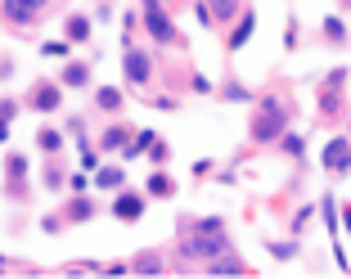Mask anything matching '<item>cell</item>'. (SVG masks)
Masks as SVG:
<instances>
[{
    "mask_svg": "<svg viewBox=\"0 0 351 279\" xmlns=\"http://www.w3.org/2000/svg\"><path fill=\"white\" fill-rule=\"evenodd\" d=\"M131 135H135V126H131V122H122V117H113V122H108L99 135H95V145H99V154H104V158H117V154L126 149V140H131Z\"/></svg>",
    "mask_w": 351,
    "mask_h": 279,
    "instance_id": "cell-12",
    "label": "cell"
},
{
    "mask_svg": "<svg viewBox=\"0 0 351 279\" xmlns=\"http://www.w3.org/2000/svg\"><path fill=\"white\" fill-rule=\"evenodd\" d=\"M320 45H324V50H347V45H351V32H347V14H338V10H333L329 19L320 23Z\"/></svg>",
    "mask_w": 351,
    "mask_h": 279,
    "instance_id": "cell-16",
    "label": "cell"
},
{
    "mask_svg": "<svg viewBox=\"0 0 351 279\" xmlns=\"http://www.w3.org/2000/svg\"><path fill=\"white\" fill-rule=\"evenodd\" d=\"M212 171H217V162H212V158H198V162H194V180H207Z\"/></svg>",
    "mask_w": 351,
    "mask_h": 279,
    "instance_id": "cell-42",
    "label": "cell"
},
{
    "mask_svg": "<svg viewBox=\"0 0 351 279\" xmlns=\"http://www.w3.org/2000/svg\"><path fill=\"white\" fill-rule=\"evenodd\" d=\"M122 185H131V180H126V162H108V158H99V167L90 171V189H95V194H117Z\"/></svg>",
    "mask_w": 351,
    "mask_h": 279,
    "instance_id": "cell-11",
    "label": "cell"
},
{
    "mask_svg": "<svg viewBox=\"0 0 351 279\" xmlns=\"http://www.w3.org/2000/svg\"><path fill=\"white\" fill-rule=\"evenodd\" d=\"M0 194H5V203H14V207H27V203H32V176H5Z\"/></svg>",
    "mask_w": 351,
    "mask_h": 279,
    "instance_id": "cell-24",
    "label": "cell"
},
{
    "mask_svg": "<svg viewBox=\"0 0 351 279\" xmlns=\"http://www.w3.org/2000/svg\"><path fill=\"white\" fill-rule=\"evenodd\" d=\"M41 189L45 194H63V189H68V162H63V154H54V158L41 162Z\"/></svg>",
    "mask_w": 351,
    "mask_h": 279,
    "instance_id": "cell-21",
    "label": "cell"
},
{
    "mask_svg": "<svg viewBox=\"0 0 351 279\" xmlns=\"http://www.w3.org/2000/svg\"><path fill=\"white\" fill-rule=\"evenodd\" d=\"M212 180L217 185H239V171H212Z\"/></svg>",
    "mask_w": 351,
    "mask_h": 279,
    "instance_id": "cell-44",
    "label": "cell"
},
{
    "mask_svg": "<svg viewBox=\"0 0 351 279\" xmlns=\"http://www.w3.org/2000/svg\"><path fill=\"white\" fill-rule=\"evenodd\" d=\"M0 270H10V257H5V252H0Z\"/></svg>",
    "mask_w": 351,
    "mask_h": 279,
    "instance_id": "cell-48",
    "label": "cell"
},
{
    "mask_svg": "<svg viewBox=\"0 0 351 279\" xmlns=\"http://www.w3.org/2000/svg\"><path fill=\"white\" fill-rule=\"evenodd\" d=\"M302 32H298V14H289V27H284V50H298Z\"/></svg>",
    "mask_w": 351,
    "mask_h": 279,
    "instance_id": "cell-38",
    "label": "cell"
},
{
    "mask_svg": "<svg viewBox=\"0 0 351 279\" xmlns=\"http://www.w3.org/2000/svg\"><path fill=\"white\" fill-rule=\"evenodd\" d=\"M203 270H207V275H252L248 257H239L234 248H226V252H217L212 261H203Z\"/></svg>",
    "mask_w": 351,
    "mask_h": 279,
    "instance_id": "cell-20",
    "label": "cell"
},
{
    "mask_svg": "<svg viewBox=\"0 0 351 279\" xmlns=\"http://www.w3.org/2000/svg\"><path fill=\"white\" fill-rule=\"evenodd\" d=\"M342 230H347V234H351V203L342 207Z\"/></svg>",
    "mask_w": 351,
    "mask_h": 279,
    "instance_id": "cell-46",
    "label": "cell"
},
{
    "mask_svg": "<svg viewBox=\"0 0 351 279\" xmlns=\"http://www.w3.org/2000/svg\"><path fill=\"white\" fill-rule=\"evenodd\" d=\"M32 145H36V154H41V158H54V154L68 149V135H63V126H41Z\"/></svg>",
    "mask_w": 351,
    "mask_h": 279,
    "instance_id": "cell-22",
    "label": "cell"
},
{
    "mask_svg": "<svg viewBox=\"0 0 351 279\" xmlns=\"http://www.w3.org/2000/svg\"><path fill=\"white\" fill-rule=\"evenodd\" d=\"M95 23H108V19H113V0H95Z\"/></svg>",
    "mask_w": 351,
    "mask_h": 279,
    "instance_id": "cell-41",
    "label": "cell"
},
{
    "mask_svg": "<svg viewBox=\"0 0 351 279\" xmlns=\"http://www.w3.org/2000/svg\"><path fill=\"white\" fill-rule=\"evenodd\" d=\"M315 217H320V203H302L298 212L289 217V234H298V239H302V234H306V226H311Z\"/></svg>",
    "mask_w": 351,
    "mask_h": 279,
    "instance_id": "cell-27",
    "label": "cell"
},
{
    "mask_svg": "<svg viewBox=\"0 0 351 279\" xmlns=\"http://www.w3.org/2000/svg\"><path fill=\"white\" fill-rule=\"evenodd\" d=\"M320 217H324V226H329V234L338 239V230H342V207H338V198H333V194H320Z\"/></svg>",
    "mask_w": 351,
    "mask_h": 279,
    "instance_id": "cell-28",
    "label": "cell"
},
{
    "mask_svg": "<svg viewBox=\"0 0 351 279\" xmlns=\"http://www.w3.org/2000/svg\"><path fill=\"white\" fill-rule=\"evenodd\" d=\"M252 32H257V10L248 5V10H243L234 23H230V32H226V54H230V59H234V54L252 41Z\"/></svg>",
    "mask_w": 351,
    "mask_h": 279,
    "instance_id": "cell-13",
    "label": "cell"
},
{
    "mask_svg": "<svg viewBox=\"0 0 351 279\" xmlns=\"http://www.w3.org/2000/svg\"><path fill=\"white\" fill-rule=\"evenodd\" d=\"M149 167H167V162H171V145H167V140H162V135H158V140H154V145H149Z\"/></svg>",
    "mask_w": 351,
    "mask_h": 279,
    "instance_id": "cell-32",
    "label": "cell"
},
{
    "mask_svg": "<svg viewBox=\"0 0 351 279\" xmlns=\"http://www.w3.org/2000/svg\"><path fill=\"white\" fill-rule=\"evenodd\" d=\"M154 140H158L154 126H140V131H135L131 140H126V149H122L117 158H122V162H135V158H145V154H149V145H154Z\"/></svg>",
    "mask_w": 351,
    "mask_h": 279,
    "instance_id": "cell-23",
    "label": "cell"
},
{
    "mask_svg": "<svg viewBox=\"0 0 351 279\" xmlns=\"http://www.w3.org/2000/svg\"><path fill=\"white\" fill-rule=\"evenodd\" d=\"M41 54H45V59H68V54H73V41H68V36H54V41H41Z\"/></svg>",
    "mask_w": 351,
    "mask_h": 279,
    "instance_id": "cell-31",
    "label": "cell"
},
{
    "mask_svg": "<svg viewBox=\"0 0 351 279\" xmlns=\"http://www.w3.org/2000/svg\"><path fill=\"white\" fill-rule=\"evenodd\" d=\"M68 99V90L59 86V77H32L27 95H23V108L27 113H41V117H54Z\"/></svg>",
    "mask_w": 351,
    "mask_h": 279,
    "instance_id": "cell-5",
    "label": "cell"
},
{
    "mask_svg": "<svg viewBox=\"0 0 351 279\" xmlns=\"http://www.w3.org/2000/svg\"><path fill=\"white\" fill-rule=\"evenodd\" d=\"M279 154H284V158H293V162H306V135H298V131H293V126H289V131H284V135H279Z\"/></svg>",
    "mask_w": 351,
    "mask_h": 279,
    "instance_id": "cell-25",
    "label": "cell"
},
{
    "mask_svg": "<svg viewBox=\"0 0 351 279\" xmlns=\"http://www.w3.org/2000/svg\"><path fill=\"white\" fill-rule=\"evenodd\" d=\"M14 73H19V63H14V54H0V82H14Z\"/></svg>",
    "mask_w": 351,
    "mask_h": 279,
    "instance_id": "cell-40",
    "label": "cell"
},
{
    "mask_svg": "<svg viewBox=\"0 0 351 279\" xmlns=\"http://www.w3.org/2000/svg\"><path fill=\"white\" fill-rule=\"evenodd\" d=\"M293 126V99L289 90H261L252 99V117H248V145L257 149H275L279 135Z\"/></svg>",
    "mask_w": 351,
    "mask_h": 279,
    "instance_id": "cell-1",
    "label": "cell"
},
{
    "mask_svg": "<svg viewBox=\"0 0 351 279\" xmlns=\"http://www.w3.org/2000/svg\"><path fill=\"white\" fill-rule=\"evenodd\" d=\"M5 176H32V158L23 149H10L5 154Z\"/></svg>",
    "mask_w": 351,
    "mask_h": 279,
    "instance_id": "cell-29",
    "label": "cell"
},
{
    "mask_svg": "<svg viewBox=\"0 0 351 279\" xmlns=\"http://www.w3.org/2000/svg\"><path fill=\"white\" fill-rule=\"evenodd\" d=\"M10 126L14 122H5V117H0V145H10Z\"/></svg>",
    "mask_w": 351,
    "mask_h": 279,
    "instance_id": "cell-45",
    "label": "cell"
},
{
    "mask_svg": "<svg viewBox=\"0 0 351 279\" xmlns=\"http://www.w3.org/2000/svg\"><path fill=\"white\" fill-rule=\"evenodd\" d=\"M63 135H68V140H82L86 135V113H68L63 117Z\"/></svg>",
    "mask_w": 351,
    "mask_h": 279,
    "instance_id": "cell-34",
    "label": "cell"
},
{
    "mask_svg": "<svg viewBox=\"0 0 351 279\" xmlns=\"http://www.w3.org/2000/svg\"><path fill=\"white\" fill-rule=\"evenodd\" d=\"M243 10H248V0H194V19L203 27H230Z\"/></svg>",
    "mask_w": 351,
    "mask_h": 279,
    "instance_id": "cell-7",
    "label": "cell"
},
{
    "mask_svg": "<svg viewBox=\"0 0 351 279\" xmlns=\"http://www.w3.org/2000/svg\"><path fill=\"white\" fill-rule=\"evenodd\" d=\"M176 176L171 171H167V167H154V171H149L145 176V194H149V203H167V198H176Z\"/></svg>",
    "mask_w": 351,
    "mask_h": 279,
    "instance_id": "cell-19",
    "label": "cell"
},
{
    "mask_svg": "<svg viewBox=\"0 0 351 279\" xmlns=\"http://www.w3.org/2000/svg\"><path fill=\"white\" fill-rule=\"evenodd\" d=\"M63 36H68L73 45H90L95 41V14L68 10V14H63Z\"/></svg>",
    "mask_w": 351,
    "mask_h": 279,
    "instance_id": "cell-15",
    "label": "cell"
},
{
    "mask_svg": "<svg viewBox=\"0 0 351 279\" xmlns=\"http://www.w3.org/2000/svg\"><path fill=\"white\" fill-rule=\"evenodd\" d=\"M59 86H63V90H90V86H95V63L68 54L63 68H59Z\"/></svg>",
    "mask_w": 351,
    "mask_h": 279,
    "instance_id": "cell-10",
    "label": "cell"
},
{
    "mask_svg": "<svg viewBox=\"0 0 351 279\" xmlns=\"http://www.w3.org/2000/svg\"><path fill=\"white\" fill-rule=\"evenodd\" d=\"M266 252H270L275 261H298V257H302V239H298V234H289V239H270Z\"/></svg>",
    "mask_w": 351,
    "mask_h": 279,
    "instance_id": "cell-26",
    "label": "cell"
},
{
    "mask_svg": "<svg viewBox=\"0 0 351 279\" xmlns=\"http://www.w3.org/2000/svg\"><path fill=\"white\" fill-rule=\"evenodd\" d=\"M338 14H347V19H351V0H338Z\"/></svg>",
    "mask_w": 351,
    "mask_h": 279,
    "instance_id": "cell-47",
    "label": "cell"
},
{
    "mask_svg": "<svg viewBox=\"0 0 351 279\" xmlns=\"http://www.w3.org/2000/svg\"><path fill=\"white\" fill-rule=\"evenodd\" d=\"M108 217L122 221V226H140V221L149 217V194L145 185L135 189V185H122L117 194H108Z\"/></svg>",
    "mask_w": 351,
    "mask_h": 279,
    "instance_id": "cell-6",
    "label": "cell"
},
{
    "mask_svg": "<svg viewBox=\"0 0 351 279\" xmlns=\"http://www.w3.org/2000/svg\"><path fill=\"white\" fill-rule=\"evenodd\" d=\"M41 230H45V234H63V230H68L63 212H45V217H41Z\"/></svg>",
    "mask_w": 351,
    "mask_h": 279,
    "instance_id": "cell-37",
    "label": "cell"
},
{
    "mask_svg": "<svg viewBox=\"0 0 351 279\" xmlns=\"http://www.w3.org/2000/svg\"><path fill=\"white\" fill-rule=\"evenodd\" d=\"M189 90H194V95H217V86L207 82L203 73H189Z\"/></svg>",
    "mask_w": 351,
    "mask_h": 279,
    "instance_id": "cell-39",
    "label": "cell"
},
{
    "mask_svg": "<svg viewBox=\"0 0 351 279\" xmlns=\"http://www.w3.org/2000/svg\"><path fill=\"white\" fill-rule=\"evenodd\" d=\"M135 27H140V10H126L122 14V50L135 45Z\"/></svg>",
    "mask_w": 351,
    "mask_h": 279,
    "instance_id": "cell-33",
    "label": "cell"
},
{
    "mask_svg": "<svg viewBox=\"0 0 351 279\" xmlns=\"http://www.w3.org/2000/svg\"><path fill=\"white\" fill-rule=\"evenodd\" d=\"M50 10H54V0H0V23L10 32H19V36H32Z\"/></svg>",
    "mask_w": 351,
    "mask_h": 279,
    "instance_id": "cell-3",
    "label": "cell"
},
{
    "mask_svg": "<svg viewBox=\"0 0 351 279\" xmlns=\"http://www.w3.org/2000/svg\"><path fill=\"white\" fill-rule=\"evenodd\" d=\"M320 167L329 171V176H351V135L347 131H338V135H329V140H324Z\"/></svg>",
    "mask_w": 351,
    "mask_h": 279,
    "instance_id": "cell-8",
    "label": "cell"
},
{
    "mask_svg": "<svg viewBox=\"0 0 351 279\" xmlns=\"http://www.w3.org/2000/svg\"><path fill=\"white\" fill-rule=\"evenodd\" d=\"M86 189H90V171H68V194H86Z\"/></svg>",
    "mask_w": 351,
    "mask_h": 279,
    "instance_id": "cell-36",
    "label": "cell"
},
{
    "mask_svg": "<svg viewBox=\"0 0 351 279\" xmlns=\"http://www.w3.org/2000/svg\"><path fill=\"white\" fill-rule=\"evenodd\" d=\"M19 113H23V99H19V95H0V117H5V122H14Z\"/></svg>",
    "mask_w": 351,
    "mask_h": 279,
    "instance_id": "cell-35",
    "label": "cell"
},
{
    "mask_svg": "<svg viewBox=\"0 0 351 279\" xmlns=\"http://www.w3.org/2000/svg\"><path fill=\"white\" fill-rule=\"evenodd\" d=\"M90 104L99 117H122L126 108V86H90Z\"/></svg>",
    "mask_w": 351,
    "mask_h": 279,
    "instance_id": "cell-14",
    "label": "cell"
},
{
    "mask_svg": "<svg viewBox=\"0 0 351 279\" xmlns=\"http://www.w3.org/2000/svg\"><path fill=\"white\" fill-rule=\"evenodd\" d=\"M131 270H135V275H167V270H171V252H167V248L135 252V257H131Z\"/></svg>",
    "mask_w": 351,
    "mask_h": 279,
    "instance_id": "cell-17",
    "label": "cell"
},
{
    "mask_svg": "<svg viewBox=\"0 0 351 279\" xmlns=\"http://www.w3.org/2000/svg\"><path fill=\"white\" fill-rule=\"evenodd\" d=\"M145 104H149V108H158V113H180V95H171V90H154Z\"/></svg>",
    "mask_w": 351,
    "mask_h": 279,
    "instance_id": "cell-30",
    "label": "cell"
},
{
    "mask_svg": "<svg viewBox=\"0 0 351 279\" xmlns=\"http://www.w3.org/2000/svg\"><path fill=\"white\" fill-rule=\"evenodd\" d=\"M154 82H158V54L140 50V45H126V50H122V86H126V90L149 95Z\"/></svg>",
    "mask_w": 351,
    "mask_h": 279,
    "instance_id": "cell-4",
    "label": "cell"
},
{
    "mask_svg": "<svg viewBox=\"0 0 351 279\" xmlns=\"http://www.w3.org/2000/svg\"><path fill=\"white\" fill-rule=\"evenodd\" d=\"M347 68H329L315 86V122L324 131H342L347 126Z\"/></svg>",
    "mask_w": 351,
    "mask_h": 279,
    "instance_id": "cell-2",
    "label": "cell"
},
{
    "mask_svg": "<svg viewBox=\"0 0 351 279\" xmlns=\"http://www.w3.org/2000/svg\"><path fill=\"white\" fill-rule=\"evenodd\" d=\"M59 212H63V221H68V226H90V221L99 217V198H95L90 189H86V194H68Z\"/></svg>",
    "mask_w": 351,
    "mask_h": 279,
    "instance_id": "cell-9",
    "label": "cell"
},
{
    "mask_svg": "<svg viewBox=\"0 0 351 279\" xmlns=\"http://www.w3.org/2000/svg\"><path fill=\"white\" fill-rule=\"evenodd\" d=\"M126 270H131V261H104L99 275H126Z\"/></svg>",
    "mask_w": 351,
    "mask_h": 279,
    "instance_id": "cell-43",
    "label": "cell"
},
{
    "mask_svg": "<svg viewBox=\"0 0 351 279\" xmlns=\"http://www.w3.org/2000/svg\"><path fill=\"white\" fill-rule=\"evenodd\" d=\"M217 99L221 104H252V99H257V90L239 82L234 68H226V77H221V86H217Z\"/></svg>",
    "mask_w": 351,
    "mask_h": 279,
    "instance_id": "cell-18",
    "label": "cell"
}]
</instances>
